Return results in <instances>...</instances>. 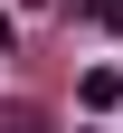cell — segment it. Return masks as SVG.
<instances>
[{
  "label": "cell",
  "instance_id": "cell-1",
  "mask_svg": "<svg viewBox=\"0 0 123 133\" xmlns=\"http://www.w3.org/2000/svg\"><path fill=\"white\" fill-rule=\"evenodd\" d=\"M76 95H85L95 114H114V105H123V76H114V66H85V86H76Z\"/></svg>",
  "mask_w": 123,
  "mask_h": 133
},
{
  "label": "cell",
  "instance_id": "cell-2",
  "mask_svg": "<svg viewBox=\"0 0 123 133\" xmlns=\"http://www.w3.org/2000/svg\"><path fill=\"white\" fill-rule=\"evenodd\" d=\"M0 133H38V105H10V114H0Z\"/></svg>",
  "mask_w": 123,
  "mask_h": 133
},
{
  "label": "cell",
  "instance_id": "cell-3",
  "mask_svg": "<svg viewBox=\"0 0 123 133\" xmlns=\"http://www.w3.org/2000/svg\"><path fill=\"white\" fill-rule=\"evenodd\" d=\"M10 38H19V19H10V10H0V57H10Z\"/></svg>",
  "mask_w": 123,
  "mask_h": 133
}]
</instances>
